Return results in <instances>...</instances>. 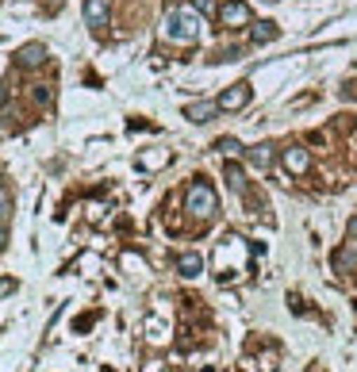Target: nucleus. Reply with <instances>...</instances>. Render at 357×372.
Segmentation results:
<instances>
[{
  "label": "nucleus",
  "mask_w": 357,
  "mask_h": 372,
  "mask_svg": "<svg viewBox=\"0 0 357 372\" xmlns=\"http://www.w3.org/2000/svg\"><path fill=\"white\" fill-rule=\"evenodd\" d=\"M200 27H204V20H200L196 8H169L166 12V35L173 43H192L200 35Z\"/></svg>",
  "instance_id": "obj_1"
},
{
  "label": "nucleus",
  "mask_w": 357,
  "mask_h": 372,
  "mask_svg": "<svg viewBox=\"0 0 357 372\" xmlns=\"http://www.w3.org/2000/svg\"><path fill=\"white\" fill-rule=\"evenodd\" d=\"M184 212L192 219H215L219 215V196L208 181H192L189 192H184Z\"/></svg>",
  "instance_id": "obj_2"
},
{
  "label": "nucleus",
  "mask_w": 357,
  "mask_h": 372,
  "mask_svg": "<svg viewBox=\"0 0 357 372\" xmlns=\"http://www.w3.org/2000/svg\"><path fill=\"white\" fill-rule=\"evenodd\" d=\"M215 150H219V153H234V158H238V153H246V146H242L238 139H219Z\"/></svg>",
  "instance_id": "obj_14"
},
{
  "label": "nucleus",
  "mask_w": 357,
  "mask_h": 372,
  "mask_svg": "<svg viewBox=\"0 0 357 372\" xmlns=\"http://www.w3.org/2000/svg\"><path fill=\"white\" fill-rule=\"evenodd\" d=\"M346 234H350V238H357V215H353L350 223H346Z\"/></svg>",
  "instance_id": "obj_19"
},
{
  "label": "nucleus",
  "mask_w": 357,
  "mask_h": 372,
  "mask_svg": "<svg viewBox=\"0 0 357 372\" xmlns=\"http://www.w3.org/2000/svg\"><path fill=\"white\" fill-rule=\"evenodd\" d=\"M273 158H277V153H273L269 142H257V146L246 150V161H250L254 169H273Z\"/></svg>",
  "instance_id": "obj_10"
},
{
  "label": "nucleus",
  "mask_w": 357,
  "mask_h": 372,
  "mask_svg": "<svg viewBox=\"0 0 357 372\" xmlns=\"http://www.w3.org/2000/svg\"><path fill=\"white\" fill-rule=\"evenodd\" d=\"M0 135H4V127H0Z\"/></svg>",
  "instance_id": "obj_22"
},
{
  "label": "nucleus",
  "mask_w": 357,
  "mask_h": 372,
  "mask_svg": "<svg viewBox=\"0 0 357 372\" xmlns=\"http://www.w3.org/2000/svg\"><path fill=\"white\" fill-rule=\"evenodd\" d=\"M353 265H357V249H338V254H335V269L338 273L353 269Z\"/></svg>",
  "instance_id": "obj_13"
},
{
  "label": "nucleus",
  "mask_w": 357,
  "mask_h": 372,
  "mask_svg": "<svg viewBox=\"0 0 357 372\" xmlns=\"http://www.w3.org/2000/svg\"><path fill=\"white\" fill-rule=\"evenodd\" d=\"M46 58H50V54H46L43 43H27V46L15 50V66H20V69H39Z\"/></svg>",
  "instance_id": "obj_6"
},
{
  "label": "nucleus",
  "mask_w": 357,
  "mask_h": 372,
  "mask_svg": "<svg viewBox=\"0 0 357 372\" xmlns=\"http://www.w3.org/2000/svg\"><path fill=\"white\" fill-rule=\"evenodd\" d=\"M277 39H281L277 23H269V20H254V23H250V43L265 46V43H277Z\"/></svg>",
  "instance_id": "obj_8"
},
{
  "label": "nucleus",
  "mask_w": 357,
  "mask_h": 372,
  "mask_svg": "<svg viewBox=\"0 0 357 372\" xmlns=\"http://www.w3.org/2000/svg\"><path fill=\"white\" fill-rule=\"evenodd\" d=\"M227 184H231V188L238 192L242 200H250V184H246V173H242L238 165H227Z\"/></svg>",
  "instance_id": "obj_12"
},
{
  "label": "nucleus",
  "mask_w": 357,
  "mask_h": 372,
  "mask_svg": "<svg viewBox=\"0 0 357 372\" xmlns=\"http://www.w3.org/2000/svg\"><path fill=\"white\" fill-rule=\"evenodd\" d=\"M192 8H196V12H200V15H219L215 0H192Z\"/></svg>",
  "instance_id": "obj_16"
},
{
  "label": "nucleus",
  "mask_w": 357,
  "mask_h": 372,
  "mask_svg": "<svg viewBox=\"0 0 357 372\" xmlns=\"http://www.w3.org/2000/svg\"><path fill=\"white\" fill-rule=\"evenodd\" d=\"M8 215H12V192L0 184V223H8Z\"/></svg>",
  "instance_id": "obj_15"
},
{
  "label": "nucleus",
  "mask_w": 357,
  "mask_h": 372,
  "mask_svg": "<svg viewBox=\"0 0 357 372\" xmlns=\"http://www.w3.org/2000/svg\"><path fill=\"white\" fill-rule=\"evenodd\" d=\"M108 0H85V23L93 31H104L108 27Z\"/></svg>",
  "instance_id": "obj_7"
},
{
  "label": "nucleus",
  "mask_w": 357,
  "mask_h": 372,
  "mask_svg": "<svg viewBox=\"0 0 357 372\" xmlns=\"http://www.w3.org/2000/svg\"><path fill=\"white\" fill-rule=\"evenodd\" d=\"M4 242H8V230H4V223H0V249H4Z\"/></svg>",
  "instance_id": "obj_20"
},
{
  "label": "nucleus",
  "mask_w": 357,
  "mask_h": 372,
  "mask_svg": "<svg viewBox=\"0 0 357 372\" xmlns=\"http://www.w3.org/2000/svg\"><path fill=\"white\" fill-rule=\"evenodd\" d=\"M8 292H15V280H0V299H4Z\"/></svg>",
  "instance_id": "obj_18"
},
{
  "label": "nucleus",
  "mask_w": 357,
  "mask_h": 372,
  "mask_svg": "<svg viewBox=\"0 0 357 372\" xmlns=\"http://www.w3.org/2000/svg\"><path fill=\"white\" fill-rule=\"evenodd\" d=\"M50 100H54L50 85H35V104H43V108H46V104H50Z\"/></svg>",
  "instance_id": "obj_17"
},
{
  "label": "nucleus",
  "mask_w": 357,
  "mask_h": 372,
  "mask_svg": "<svg viewBox=\"0 0 357 372\" xmlns=\"http://www.w3.org/2000/svg\"><path fill=\"white\" fill-rule=\"evenodd\" d=\"M219 23L223 27H250L254 23V12H250L246 0H227V4H219Z\"/></svg>",
  "instance_id": "obj_3"
},
{
  "label": "nucleus",
  "mask_w": 357,
  "mask_h": 372,
  "mask_svg": "<svg viewBox=\"0 0 357 372\" xmlns=\"http://www.w3.org/2000/svg\"><path fill=\"white\" fill-rule=\"evenodd\" d=\"M177 269H181L184 277H200V273H204V257L200 254H181L177 257Z\"/></svg>",
  "instance_id": "obj_11"
},
{
  "label": "nucleus",
  "mask_w": 357,
  "mask_h": 372,
  "mask_svg": "<svg viewBox=\"0 0 357 372\" xmlns=\"http://www.w3.org/2000/svg\"><path fill=\"white\" fill-rule=\"evenodd\" d=\"M281 165H285L292 177H304V173H311V153H307L304 146H288L285 153H281Z\"/></svg>",
  "instance_id": "obj_5"
},
{
  "label": "nucleus",
  "mask_w": 357,
  "mask_h": 372,
  "mask_svg": "<svg viewBox=\"0 0 357 372\" xmlns=\"http://www.w3.org/2000/svg\"><path fill=\"white\" fill-rule=\"evenodd\" d=\"M215 116H219L215 100H200V104H189V108H184V119H189V123H212Z\"/></svg>",
  "instance_id": "obj_9"
},
{
  "label": "nucleus",
  "mask_w": 357,
  "mask_h": 372,
  "mask_svg": "<svg viewBox=\"0 0 357 372\" xmlns=\"http://www.w3.org/2000/svg\"><path fill=\"white\" fill-rule=\"evenodd\" d=\"M250 96H254V92H250L246 81H234V85H227L223 92H219L215 104H219V111H242L250 104Z\"/></svg>",
  "instance_id": "obj_4"
},
{
  "label": "nucleus",
  "mask_w": 357,
  "mask_h": 372,
  "mask_svg": "<svg viewBox=\"0 0 357 372\" xmlns=\"http://www.w3.org/2000/svg\"><path fill=\"white\" fill-rule=\"evenodd\" d=\"M4 100H8V88H4V85H0V104H4Z\"/></svg>",
  "instance_id": "obj_21"
}]
</instances>
